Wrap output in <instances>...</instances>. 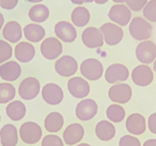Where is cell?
Instances as JSON below:
<instances>
[{
	"mask_svg": "<svg viewBox=\"0 0 156 146\" xmlns=\"http://www.w3.org/2000/svg\"><path fill=\"white\" fill-rule=\"evenodd\" d=\"M128 29L132 38L138 41L147 40L152 34V25L150 22L140 16L131 19Z\"/></svg>",
	"mask_w": 156,
	"mask_h": 146,
	"instance_id": "1",
	"label": "cell"
},
{
	"mask_svg": "<svg viewBox=\"0 0 156 146\" xmlns=\"http://www.w3.org/2000/svg\"><path fill=\"white\" fill-rule=\"evenodd\" d=\"M80 72L84 78L95 81L100 79L103 75V66L98 59L88 58L80 64Z\"/></svg>",
	"mask_w": 156,
	"mask_h": 146,
	"instance_id": "2",
	"label": "cell"
},
{
	"mask_svg": "<svg viewBox=\"0 0 156 146\" xmlns=\"http://www.w3.org/2000/svg\"><path fill=\"white\" fill-rule=\"evenodd\" d=\"M19 135L24 143L35 144L41 139L42 129L37 123L28 121L21 125L19 129Z\"/></svg>",
	"mask_w": 156,
	"mask_h": 146,
	"instance_id": "3",
	"label": "cell"
},
{
	"mask_svg": "<svg viewBox=\"0 0 156 146\" xmlns=\"http://www.w3.org/2000/svg\"><path fill=\"white\" fill-rule=\"evenodd\" d=\"M108 96L113 102L125 104L132 97V88L127 83H117L109 88Z\"/></svg>",
	"mask_w": 156,
	"mask_h": 146,
	"instance_id": "4",
	"label": "cell"
},
{
	"mask_svg": "<svg viewBox=\"0 0 156 146\" xmlns=\"http://www.w3.org/2000/svg\"><path fill=\"white\" fill-rule=\"evenodd\" d=\"M135 55L138 61L148 65L156 59V44L150 40L141 41L136 47Z\"/></svg>",
	"mask_w": 156,
	"mask_h": 146,
	"instance_id": "5",
	"label": "cell"
},
{
	"mask_svg": "<svg viewBox=\"0 0 156 146\" xmlns=\"http://www.w3.org/2000/svg\"><path fill=\"white\" fill-rule=\"evenodd\" d=\"M100 31L103 34L105 43L109 46H114L119 44L124 36L122 28L114 23L107 22L100 27Z\"/></svg>",
	"mask_w": 156,
	"mask_h": 146,
	"instance_id": "6",
	"label": "cell"
},
{
	"mask_svg": "<svg viewBox=\"0 0 156 146\" xmlns=\"http://www.w3.org/2000/svg\"><path fill=\"white\" fill-rule=\"evenodd\" d=\"M105 80L110 84H117L118 82H124L129 77L128 68L120 63L111 64L107 67L104 74Z\"/></svg>",
	"mask_w": 156,
	"mask_h": 146,
	"instance_id": "7",
	"label": "cell"
},
{
	"mask_svg": "<svg viewBox=\"0 0 156 146\" xmlns=\"http://www.w3.org/2000/svg\"><path fill=\"white\" fill-rule=\"evenodd\" d=\"M153 72L152 69L146 64H140L137 65L131 72V79L133 83L140 87L148 86L153 81Z\"/></svg>",
	"mask_w": 156,
	"mask_h": 146,
	"instance_id": "8",
	"label": "cell"
},
{
	"mask_svg": "<svg viewBox=\"0 0 156 146\" xmlns=\"http://www.w3.org/2000/svg\"><path fill=\"white\" fill-rule=\"evenodd\" d=\"M40 91V83L35 77H27L20 83L18 88L19 96L24 100H32L37 97Z\"/></svg>",
	"mask_w": 156,
	"mask_h": 146,
	"instance_id": "9",
	"label": "cell"
},
{
	"mask_svg": "<svg viewBox=\"0 0 156 146\" xmlns=\"http://www.w3.org/2000/svg\"><path fill=\"white\" fill-rule=\"evenodd\" d=\"M108 17L116 25L126 26L131 21V11L125 4H115L109 10Z\"/></svg>",
	"mask_w": 156,
	"mask_h": 146,
	"instance_id": "10",
	"label": "cell"
},
{
	"mask_svg": "<svg viewBox=\"0 0 156 146\" xmlns=\"http://www.w3.org/2000/svg\"><path fill=\"white\" fill-rule=\"evenodd\" d=\"M62 44L57 38L48 37L40 45L41 54L44 58L48 60H53L59 57V55L62 53Z\"/></svg>",
	"mask_w": 156,
	"mask_h": 146,
	"instance_id": "11",
	"label": "cell"
},
{
	"mask_svg": "<svg viewBox=\"0 0 156 146\" xmlns=\"http://www.w3.org/2000/svg\"><path fill=\"white\" fill-rule=\"evenodd\" d=\"M98 105L93 99H83L76 105L75 114L81 121L91 120L97 114Z\"/></svg>",
	"mask_w": 156,
	"mask_h": 146,
	"instance_id": "12",
	"label": "cell"
},
{
	"mask_svg": "<svg viewBox=\"0 0 156 146\" xmlns=\"http://www.w3.org/2000/svg\"><path fill=\"white\" fill-rule=\"evenodd\" d=\"M67 88L69 93L78 99L85 98L90 93V85L82 77L76 76L70 78L67 83Z\"/></svg>",
	"mask_w": 156,
	"mask_h": 146,
	"instance_id": "13",
	"label": "cell"
},
{
	"mask_svg": "<svg viewBox=\"0 0 156 146\" xmlns=\"http://www.w3.org/2000/svg\"><path fill=\"white\" fill-rule=\"evenodd\" d=\"M81 39L83 44L90 49L99 48L104 43L103 34L100 29H97L96 27H87L86 29H84Z\"/></svg>",
	"mask_w": 156,
	"mask_h": 146,
	"instance_id": "14",
	"label": "cell"
},
{
	"mask_svg": "<svg viewBox=\"0 0 156 146\" xmlns=\"http://www.w3.org/2000/svg\"><path fill=\"white\" fill-rule=\"evenodd\" d=\"M78 63L75 58L70 55H64L55 62V71L60 76L69 77L76 73Z\"/></svg>",
	"mask_w": 156,
	"mask_h": 146,
	"instance_id": "15",
	"label": "cell"
},
{
	"mask_svg": "<svg viewBox=\"0 0 156 146\" xmlns=\"http://www.w3.org/2000/svg\"><path fill=\"white\" fill-rule=\"evenodd\" d=\"M42 98L50 105H58L64 97L62 88L55 83H47L42 88Z\"/></svg>",
	"mask_w": 156,
	"mask_h": 146,
	"instance_id": "16",
	"label": "cell"
},
{
	"mask_svg": "<svg viewBox=\"0 0 156 146\" xmlns=\"http://www.w3.org/2000/svg\"><path fill=\"white\" fill-rule=\"evenodd\" d=\"M55 35L60 40L66 43H71L77 37V31L73 24L67 22V21H59L56 23L54 27Z\"/></svg>",
	"mask_w": 156,
	"mask_h": 146,
	"instance_id": "17",
	"label": "cell"
},
{
	"mask_svg": "<svg viewBox=\"0 0 156 146\" xmlns=\"http://www.w3.org/2000/svg\"><path fill=\"white\" fill-rule=\"evenodd\" d=\"M146 120L140 113H132L126 119L125 127L132 135H141L146 130Z\"/></svg>",
	"mask_w": 156,
	"mask_h": 146,
	"instance_id": "18",
	"label": "cell"
},
{
	"mask_svg": "<svg viewBox=\"0 0 156 146\" xmlns=\"http://www.w3.org/2000/svg\"><path fill=\"white\" fill-rule=\"evenodd\" d=\"M84 128L79 123H72L63 132V140L67 145H75L83 139Z\"/></svg>",
	"mask_w": 156,
	"mask_h": 146,
	"instance_id": "19",
	"label": "cell"
},
{
	"mask_svg": "<svg viewBox=\"0 0 156 146\" xmlns=\"http://www.w3.org/2000/svg\"><path fill=\"white\" fill-rule=\"evenodd\" d=\"M21 74V66L16 61H7L0 65V77L5 81H15Z\"/></svg>",
	"mask_w": 156,
	"mask_h": 146,
	"instance_id": "20",
	"label": "cell"
},
{
	"mask_svg": "<svg viewBox=\"0 0 156 146\" xmlns=\"http://www.w3.org/2000/svg\"><path fill=\"white\" fill-rule=\"evenodd\" d=\"M116 129L114 125L107 120H101L95 126V134L99 140L109 141L115 136Z\"/></svg>",
	"mask_w": 156,
	"mask_h": 146,
	"instance_id": "21",
	"label": "cell"
},
{
	"mask_svg": "<svg viewBox=\"0 0 156 146\" xmlns=\"http://www.w3.org/2000/svg\"><path fill=\"white\" fill-rule=\"evenodd\" d=\"M0 140L2 146H16L18 143V133L13 124H6L0 130Z\"/></svg>",
	"mask_w": 156,
	"mask_h": 146,
	"instance_id": "22",
	"label": "cell"
},
{
	"mask_svg": "<svg viewBox=\"0 0 156 146\" xmlns=\"http://www.w3.org/2000/svg\"><path fill=\"white\" fill-rule=\"evenodd\" d=\"M15 57L20 62H30L35 56V48L31 43L28 42H20L15 46Z\"/></svg>",
	"mask_w": 156,
	"mask_h": 146,
	"instance_id": "23",
	"label": "cell"
},
{
	"mask_svg": "<svg viewBox=\"0 0 156 146\" xmlns=\"http://www.w3.org/2000/svg\"><path fill=\"white\" fill-rule=\"evenodd\" d=\"M3 37L10 43H16L22 37V29L18 22L9 21L3 27Z\"/></svg>",
	"mask_w": 156,
	"mask_h": 146,
	"instance_id": "24",
	"label": "cell"
},
{
	"mask_svg": "<svg viewBox=\"0 0 156 146\" xmlns=\"http://www.w3.org/2000/svg\"><path fill=\"white\" fill-rule=\"evenodd\" d=\"M23 33L28 41L34 42V43L41 41L45 36L44 28L36 23L27 24V25L24 27Z\"/></svg>",
	"mask_w": 156,
	"mask_h": 146,
	"instance_id": "25",
	"label": "cell"
},
{
	"mask_svg": "<svg viewBox=\"0 0 156 146\" xmlns=\"http://www.w3.org/2000/svg\"><path fill=\"white\" fill-rule=\"evenodd\" d=\"M64 124L63 116L59 112H51L46 116L44 120V127L48 132L54 133L61 130Z\"/></svg>",
	"mask_w": 156,
	"mask_h": 146,
	"instance_id": "26",
	"label": "cell"
},
{
	"mask_svg": "<svg viewBox=\"0 0 156 146\" xmlns=\"http://www.w3.org/2000/svg\"><path fill=\"white\" fill-rule=\"evenodd\" d=\"M6 114L13 121H19L26 114V106L21 101L15 100L10 102L6 107Z\"/></svg>",
	"mask_w": 156,
	"mask_h": 146,
	"instance_id": "27",
	"label": "cell"
},
{
	"mask_svg": "<svg viewBox=\"0 0 156 146\" xmlns=\"http://www.w3.org/2000/svg\"><path fill=\"white\" fill-rule=\"evenodd\" d=\"M72 24L77 27H83L87 25L90 20V13L87 8L83 6H78L73 9L71 13Z\"/></svg>",
	"mask_w": 156,
	"mask_h": 146,
	"instance_id": "28",
	"label": "cell"
},
{
	"mask_svg": "<svg viewBox=\"0 0 156 146\" xmlns=\"http://www.w3.org/2000/svg\"><path fill=\"white\" fill-rule=\"evenodd\" d=\"M28 16L35 23L44 22L49 17V9L44 4H36L30 8Z\"/></svg>",
	"mask_w": 156,
	"mask_h": 146,
	"instance_id": "29",
	"label": "cell"
},
{
	"mask_svg": "<svg viewBox=\"0 0 156 146\" xmlns=\"http://www.w3.org/2000/svg\"><path fill=\"white\" fill-rule=\"evenodd\" d=\"M106 116L110 122L119 123L125 117V110L121 105L111 104L110 106H108L107 110H106Z\"/></svg>",
	"mask_w": 156,
	"mask_h": 146,
	"instance_id": "30",
	"label": "cell"
},
{
	"mask_svg": "<svg viewBox=\"0 0 156 146\" xmlns=\"http://www.w3.org/2000/svg\"><path fill=\"white\" fill-rule=\"evenodd\" d=\"M16 94L15 87L11 83H0V104L10 102Z\"/></svg>",
	"mask_w": 156,
	"mask_h": 146,
	"instance_id": "31",
	"label": "cell"
},
{
	"mask_svg": "<svg viewBox=\"0 0 156 146\" xmlns=\"http://www.w3.org/2000/svg\"><path fill=\"white\" fill-rule=\"evenodd\" d=\"M143 16L147 21L156 22V0H150L143 8Z\"/></svg>",
	"mask_w": 156,
	"mask_h": 146,
	"instance_id": "32",
	"label": "cell"
},
{
	"mask_svg": "<svg viewBox=\"0 0 156 146\" xmlns=\"http://www.w3.org/2000/svg\"><path fill=\"white\" fill-rule=\"evenodd\" d=\"M13 49L11 45L6 41L0 40V64L6 62L12 57Z\"/></svg>",
	"mask_w": 156,
	"mask_h": 146,
	"instance_id": "33",
	"label": "cell"
},
{
	"mask_svg": "<svg viewBox=\"0 0 156 146\" xmlns=\"http://www.w3.org/2000/svg\"><path fill=\"white\" fill-rule=\"evenodd\" d=\"M41 146H64L62 139L57 135L49 134L43 137Z\"/></svg>",
	"mask_w": 156,
	"mask_h": 146,
	"instance_id": "34",
	"label": "cell"
},
{
	"mask_svg": "<svg viewBox=\"0 0 156 146\" xmlns=\"http://www.w3.org/2000/svg\"><path fill=\"white\" fill-rule=\"evenodd\" d=\"M148 0H126V6L128 7L130 10L135 12H139L143 10L145 5L147 4Z\"/></svg>",
	"mask_w": 156,
	"mask_h": 146,
	"instance_id": "35",
	"label": "cell"
},
{
	"mask_svg": "<svg viewBox=\"0 0 156 146\" xmlns=\"http://www.w3.org/2000/svg\"><path fill=\"white\" fill-rule=\"evenodd\" d=\"M119 146H141V143L133 135H124L120 138Z\"/></svg>",
	"mask_w": 156,
	"mask_h": 146,
	"instance_id": "36",
	"label": "cell"
},
{
	"mask_svg": "<svg viewBox=\"0 0 156 146\" xmlns=\"http://www.w3.org/2000/svg\"><path fill=\"white\" fill-rule=\"evenodd\" d=\"M17 3H18V0H0V6L6 10H11L15 8Z\"/></svg>",
	"mask_w": 156,
	"mask_h": 146,
	"instance_id": "37",
	"label": "cell"
},
{
	"mask_svg": "<svg viewBox=\"0 0 156 146\" xmlns=\"http://www.w3.org/2000/svg\"><path fill=\"white\" fill-rule=\"evenodd\" d=\"M147 126L151 133L156 134V112L152 113L149 116V118H148V121H147Z\"/></svg>",
	"mask_w": 156,
	"mask_h": 146,
	"instance_id": "38",
	"label": "cell"
},
{
	"mask_svg": "<svg viewBox=\"0 0 156 146\" xmlns=\"http://www.w3.org/2000/svg\"><path fill=\"white\" fill-rule=\"evenodd\" d=\"M73 4H78V5H81L83 3H90V2H93V0H70Z\"/></svg>",
	"mask_w": 156,
	"mask_h": 146,
	"instance_id": "39",
	"label": "cell"
},
{
	"mask_svg": "<svg viewBox=\"0 0 156 146\" xmlns=\"http://www.w3.org/2000/svg\"><path fill=\"white\" fill-rule=\"evenodd\" d=\"M143 146H156V139H148L143 143Z\"/></svg>",
	"mask_w": 156,
	"mask_h": 146,
	"instance_id": "40",
	"label": "cell"
},
{
	"mask_svg": "<svg viewBox=\"0 0 156 146\" xmlns=\"http://www.w3.org/2000/svg\"><path fill=\"white\" fill-rule=\"evenodd\" d=\"M3 23H4V17H3L2 14L0 13V30L2 29V27H3Z\"/></svg>",
	"mask_w": 156,
	"mask_h": 146,
	"instance_id": "41",
	"label": "cell"
},
{
	"mask_svg": "<svg viewBox=\"0 0 156 146\" xmlns=\"http://www.w3.org/2000/svg\"><path fill=\"white\" fill-rule=\"evenodd\" d=\"M93 1L96 3V4H105V3L108 2V0H93Z\"/></svg>",
	"mask_w": 156,
	"mask_h": 146,
	"instance_id": "42",
	"label": "cell"
},
{
	"mask_svg": "<svg viewBox=\"0 0 156 146\" xmlns=\"http://www.w3.org/2000/svg\"><path fill=\"white\" fill-rule=\"evenodd\" d=\"M114 3H117V4H122V3H124L126 1V0H112Z\"/></svg>",
	"mask_w": 156,
	"mask_h": 146,
	"instance_id": "43",
	"label": "cell"
},
{
	"mask_svg": "<svg viewBox=\"0 0 156 146\" xmlns=\"http://www.w3.org/2000/svg\"><path fill=\"white\" fill-rule=\"evenodd\" d=\"M29 1L32 3H39V2H42L43 0H29Z\"/></svg>",
	"mask_w": 156,
	"mask_h": 146,
	"instance_id": "44",
	"label": "cell"
},
{
	"mask_svg": "<svg viewBox=\"0 0 156 146\" xmlns=\"http://www.w3.org/2000/svg\"><path fill=\"white\" fill-rule=\"evenodd\" d=\"M75 146H91V145L87 144V143H80V144H78V145H75Z\"/></svg>",
	"mask_w": 156,
	"mask_h": 146,
	"instance_id": "45",
	"label": "cell"
},
{
	"mask_svg": "<svg viewBox=\"0 0 156 146\" xmlns=\"http://www.w3.org/2000/svg\"><path fill=\"white\" fill-rule=\"evenodd\" d=\"M153 70L156 72V59L154 60V63H153Z\"/></svg>",
	"mask_w": 156,
	"mask_h": 146,
	"instance_id": "46",
	"label": "cell"
},
{
	"mask_svg": "<svg viewBox=\"0 0 156 146\" xmlns=\"http://www.w3.org/2000/svg\"><path fill=\"white\" fill-rule=\"evenodd\" d=\"M0 120H1V117H0Z\"/></svg>",
	"mask_w": 156,
	"mask_h": 146,
	"instance_id": "47",
	"label": "cell"
}]
</instances>
